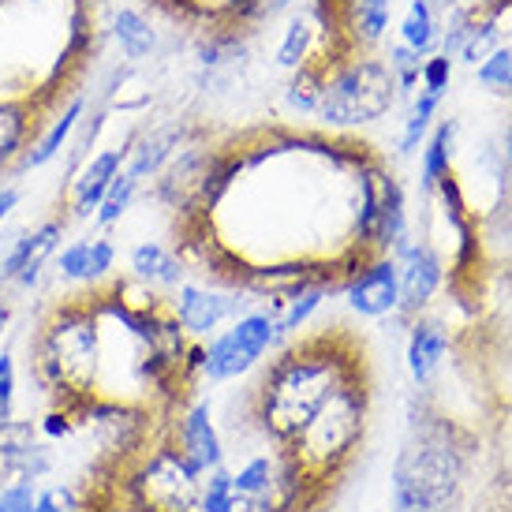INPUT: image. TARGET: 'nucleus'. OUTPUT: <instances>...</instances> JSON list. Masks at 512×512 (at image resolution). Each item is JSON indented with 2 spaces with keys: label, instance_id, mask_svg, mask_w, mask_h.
Listing matches in <instances>:
<instances>
[{
  "label": "nucleus",
  "instance_id": "obj_1",
  "mask_svg": "<svg viewBox=\"0 0 512 512\" xmlns=\"http://www.w3.org/2000/svg\"><path fill=\"white\" fill-rule=\"evenodd\" d=\"M101 314L98 296L60 299L42 318L30 344V367L42 389L57 397L60 408H75L94 397V374L101 359Z\"/></svg>",
  "mask_w": 512,
  "mask_h": 512
},
{
  "label": "nucleus",
  "instance_id": "obj_2",
  "mask_svg": "<svg viewBox=\"0 0 512 512\" xmlns=\"http://www.w3.org/2000/svg\"><path fill=\"white\" fill-rule=\"evenodd\" d=\"M341 385L348 382L337 359L288 352L262 382V423L281 441H296Z\"/></svg>",
  "mask_w": 512,
  "mask_h": 512
},
{
  "label": "nucleus",
  "instance_id": "obj_3",
  "mask_svg": "<svg viewBox=\"0 0 512 512\" xmlns=\"http://www.w3.org/2000/svg\"><path fill=\"white\" fill-rule=\"evenodd\" d=\"M397 79L382 60H352L348 68L326 79V94L318 101V116L326 124H370L393 109Z\"/></svg>",
  "mask_w": 512,
  "mask_h": 512
},
{
  "label": "nucleus",
  "instance_id": "obj_4",
  "mask_svg": "<svg viewBox=\"0 0 512 512\" xmlns=\"http://www.w3.org/2000/svg\"><path fill=\"white\" fill-rule=\"evenodd\" d=\"M131 494L150 512H195L199 509V471L176 453V445H157L128 471Z\"/></svg>",
  "mask_w": 512,
  "mask_h": 512
},
{
  "label": "nucleus",
  "instance_id": "obj_5",
  "mask_svg": "<svg viewBox=\"0 0 512 512\" xmlns=\"http://www.w3.org/2000/svg\"><path fill=\"white\" fill-rule=\"evenodd\" d=\"M460 479L445 445H412L397 464V512H441Z\"/></svg>",
  "mask_w": 512,
  "mask_h": 512
},
{
  "label": "nucleus",
  "instance_id": "obj_6",
  "mask_svg": "<svg viewBox=\"0 0 512 512\" xmlns=\"http://www.w3.org/2000/svg\"><path fill=\"white\" fill-rule=\"evenodd\" d=\"M277 329H273L270 314H247L232 329H225L202 356V374L210 382H228L240 378L243 370H251L262 359V352L273 344Z\"/></svg>",
  "mask_w": 512,
  "mask_h": 512
},
{
  "label": "nucleus",
  "instance_id": "obj_7",
  "mask_svg": "<svg viewBox=\"0 0 512 512\" xmlns=\"http://www.w3.org/2000/svg\"><path fill=\"white\" fill-rule=\"evenodd\" d=\"M34 434L38 430L30 419L0 423V486L12 479H42L45 471L53 468V456Z\"/></svg>",
  "mask_w": 512,
  "mask_h": 512
},
{
  "label": "nucleus",
  "instance_id": "obj_8",
  "mask_svg": "<svg viewBox=\"0 0 512 512\" xmlns=\"http://www.w3.org/2000/svg\"><path fill=\"white\" fill-rule=\"evenodd\" d=\"M124 161H128V150H101L98 157H90L79 176H75L72 184H68V210H64V221H86V217H94V210L101 206L105 199V191L113 184L120 169H124Z\"/></svg>",
  "mask_w": 512,
  "mask_h": 512
},
{
  "label": "nucleus",
  "instance_id": "obj_9",
  "mask_svg": "<svg viewBox=\"0 0 512 512\" xmlns=\"http://www.w3.org/2000/svg\"><path fill=\"white\" fill-rule=\"evenodd\" d=\"M348 303L363 318H382L400 307V270L393 258H374L348 281Z\"/></svg>",
  "mask_w": 512,
  "mask_h": 512
},
{
  "label": "nucleus",
  "instance_id": "obj_10",
  "mask_svg": "<svg viewBox=\"0 0 512 512\" xmlns=\"http://www.w3.org/2000/svg\"><path fill=\"white\" fill-rule=\"evenodd\" d=\"M176 453L184 456L191 468L199 471H214L221 464V438H217L214 423H210V408L206 404H195L180 415L176 423Z\"/></svg>",
  "mask_w": 512,
  "mask_h": 512
},
{
  "label": "nucleus",
  "instance_id": "obj_11",
  "mask_svg": "<svg viewBox=\"0 0 512 512\" xmlns=\"http://www.w3.org/2000/svg\"><path fill=\"white\" fill-rule=\"evenodd\" d=\"M176 318L180 326L191 333V337H206L210 329H217L225 318L240 311V303L232 296H217V292H206V288L195 285H180V296H176Z\"/></svg>",
  "mask_w": 512,
  "mask_h": 512
},
{
  "label": "nucleus",
  "instance_id": "obj_12",
  "mask_svg": "<svg viewBox=\"0 0 512 512\" xmlns=\"http://www.w3.org/2000/svg\"><path fill=\"white\" fill-rule=\"evenodd\" d=\"M404 262H400V307L404 311H419L423 303H430V296L438 292L441 285V258L430 251V247H404L400 251Z\"/></svg>",
  "mask_w": 512,
  "mask_h": 512
},
{
  "label": "nucleus",
  "instance_id": "obj_13",
  "mask_svg": "<svg viewBox=\"0 0 512 512\" xmlns=\"http://www.w3.org/2000/svg\"><path fill=\"white\" fill-rule=\"evenodd\" d=\"M83 109H86V98L79 94V98H75L72 105H68V109H64V113H60L49 128H45L42 139L30 146L27 157L19 161V169H15V172H34V169H42V165H49V161L64 150V143L72 139V131L79 128V116H83Z\"/></svg>",
  "mask_w": 512,
  "mask_h": 512
},
{
  "label": "nucleus",
  "instance_id": "obj_14",
  "mask_svg": "<svg viewBox=\"0 0 512 512\" xmlns=\"http://www.w3.org/2000/svg\"><path fill=\"white\" fill-rule=\"evenodd\" d=\"M131 273L139 281H150V285L176 288L184 281V262H180V255H172L169 247H161V243H139L131 251Z\"/></svg>",
  "mask_w": 512,
  "mask_h": 512
},
{
  "label": "nucleus",
  "instance_id": "obj_15",
  "mask_svg": "<svg viewBox=\"0 0 512 512\" xmlns=\"http://www.w3.org/2000/svg\"><path fill=\"white\" fill-rule=\"evenodd\" d=\"M180 150V128H169V131H150L146 139H139L131 154V165H128V176H135L139 184H143L146 176H157V172L169 165L172 157Z\"/></svg>",
  "mask_w": 512,
  "mask_h": 512
},
{
  "label": "nucleus",
  "instance_id": "obj_16",
  "mask_svg": "<svg viewBox=\"0 0 512 512\" xmlns=\"http://www.w3.org/2000/svg\"><path fill=\"white\" fill-rule=\"evenodd\" d=\"M64 228H68V221H64V217H49V221H42L38 228H30V255H27V262H23L19 277H15V285H19V288H34V285H38V277H42L45 262L57 255Z\"/></svg>",
  "mask_w": 512,
  "mask_h": 512
},
{
  "label": "nucleus",
  "instance_id": "obj_17",
  "mask_svg": "<svg viewBox=\"0 0 512 512\" xmlns=\"http://www.w3.org/2000/svg\"><path fill=\"white\" fill-rule=\"evenodd\" d=\"M113 38L128 60H146L157 49V30L139 8H120L113 15Z\"/></svg>",
  "mask_w": 512,
  "mask_h": 512
},
{
  "label": "nucleus",
  "instance_id": "obj_18",
  "mask_svg": "<svg viewBox=\"0 0 512 512\" xmlns=\"http://www.w3.org/2000/svg\"><path fill=\"white\" fill-rule=\"evenodd\" d=\"M445 329L434 322H415L412 341H408V370L415 382H427L430 374L438 370L441 356H445Z\"/></svg>",
  "mask_w": 512,
  "mask_h": 512
},
{
  "label": "nucleus",
  "instance_id": "obj_19",
  "mask_svg": "<svg viewBox=\"0 0 512 512\" xmlns=\"http://www.w3.org/2000/svg\"><path fill=\"white\" fill-rule=\"evenodd\" d=\"M79 512H150L143 501L131 494L128 475L120 479V471L98 483L86 498H79Z\"/></svg>",
  "mask_w": 512,
  "mask_h": 512
},
{
  "label": "nucleus",
  "instance_id": "obj_20",
  "mask_svg": "<svg viewBox=\"0 0 512 512\" xmlns=\"http://www.w3.org/2000/svg\"><path fill=\"white\" fill-rule=\"evenodd\" d=\"M400 42L415 49L419 57H427L434 42H438V23H434V8H430V0H412V8L404 15V23H400Z\"/></svg>",
  "mask_w": 512,
  "mask_h": 512
},
{
  "label": "nucleus",
  "instance_id": "obj_21",
  "mask_svg": "<svg viewBox=\"0 0 512 512\" xmlns=\"http://www.w3.org/2000/svg\"><path fill=\"white\" fill-rule=\"evenodd\" d=\"M326 68L322 64H299L288 83V105L299 113H318V101L326 94Z\"/></svg>",
  "mask_w": 512,
  "mask_h": 512
},
{
  "label": "nucleus",
  "instance_id": "obj_22",
  "mask_svg": "<svg viewBox=\"0 0 512 512\" xmlns=\"http://www.w3.org/2000/svg\"><path fill=\"white\" fill-rule=\"evenodd\" d=\"M453 135H456V124L445 120V124L434 128L427 150H423V187H427V191H434L441 176L449 172V161H453Z\"/></svg>",
  "mask_w": 512,
  "mask_h": 512
},
{
  "label": "nucleus",
  "instance_id": "obj_23",
  "mask_svg": "<svg viewBox=\"0 0 512 512\" xmlns=\"http://www.w3.org/2000/svg\"><path fill=\"white\" fill-rule=\"evenodd\" d=\"M329 288L333 285H307V288H299L296 296H288L285 314L273 318V329H277V333H296V329H303L307 326V318L322 307V299H326Z\"/></svg>",
  "mask_w": 512,
  "mask_h": 512
},
{
  "label": "nucleus",
  "instance_id": "obj_24",
  "mask_svg": "<svg viewBox=\"0 0 512 512\" xmlns=\"http://www.w3.org/2000/svg\"><path fill=\"white\" fill-rule=\"evenodd\" d=\"M445 94H434V90H419V98L412 105V116H408V124H404V135H400V154H415L419 143H423V135L430 131V120L438 113V105Z\"/></svg>",
  "mask_w": 512,
  "mask_h": 512
},
{
  "label": "nucleus",
  "instance_id": "obj_25",
  "mask_svg": "<svg viewBox=\"0 0 512 512\" xmlns=\"http://www.w3.org/2000/svg\"><path fill=\"white\" fill-rule=\"evenodd\" d=\"M389 15H393V0H352V23L367 45H374L385 34Z\"/></svg>",
  "mask_w": 512,
  "mask_h": 512
},
{
  "label": "nucleus",
  "instance_id": "obj_26",
  "mask_svg": "<svg viewBox=\"0 0 512 512\" xmlns=\"http://www.w3.org/2000/svg\"><path fill=\"white\" fill-rule=\"evenodd\" d=\"M135 191H139V180H135V176H128V172H120L113 184H109V191H105L101 206L94 210V221H98L101 228L116 225L120 217L128 214V206H131V199H135Z\"/></svg>",
  "mask_w": 512,
  "mask_h": 512
},
{
  "label": "nucleus",
  "instance_id": "obj_27",
  "mask_svg": "<svg viewBox=\"0 0 512 512\" xmlns=\"http://www.w3.org/2000/svg\"><path fill=\"white\" fill-rule=\"evenodd\" d=\"M311 45H314V30L307 27L303 19H296V23L285 30V42H281V49H277V64L288 68V72H296L299 64L311 60Z\"/></svg>",
  "mask_w": 512,
  "mask_h": 512
},
{
  "label": "nucleus",
  "instance_id": "obj_28",
  "mask_svg": "<svg viewBox=\"0 0 512 512\" xmlns=\"http://www.w3.org/2000/svg\"><path fill=\"white\" fill-rule=\"evenodd\" d=\"M389 72H393L400 90L412 94L415 86H419V79H423V57H419L415 49H408L404 42L393 45V49H389Z\"/></svg>",
  "mask_w": 512,
  "mask_h": 512
},
{
  "label": "nucleus",
  "instance_id": "obj_29",
  "mask_svg": "<svg viewBox=\"0 0 512 512\" xmlns=\"http://www.w3.org/2000/svg\"><path fill=\"white\" fill-rule=\"evenodd\" d=\"M232 483H236V490L247 494V498H262V494H270V483H273L270 460H266V456H255L240 475H232Z\"/></svg>",
  "mask_w": 512,
  "mask_h": 512
},
{
  "label": "nucleus",
  "instance_id": "obj_30",
  "mask_svg": "<svg viewBox=\"0 0 512 512\" xmlns=\"http://www.w3.org/2000/svg\"><path fill=\"white\" fill-rule=\"evenodd\" d=\"M38 505V479H12L0 486V512H34Z\"/></svg>",
  "mask_w": 512,
  "mask_h": 512
},
{
  "label": "nucleus",
  "instance_id": "obj_31",
  "mask_svg": "<svg viewBox=\"0 0 512 512\" xmlns=\"http://www.w3.org/2000/svg\"><path fill=\"white\" fill-rule=\"evenodd\" d=\"M113 262H116L113 240H105V236L90 240V258H86V285H101V281L109 277V270H113Z\"/></svg>",
  "mask_w": 512,
  "mask_h": 512
},
{
  "label": "nucleus",
  "instance_id": "obj_32",
  "mask_svg": "<svg viewBox=\"0 0 512 512\" xmlns=\"http://www.w3.org/2000/svg\"><path fill=\"white\" fill-rule=\"evenodd\" d=\"M479 83L509 90V83H512V49H494V53L479 64Z\"/></svg>",
  "mask_w": 512,
  "mask_h": 512
},
{
  "label": "nucleus",
  "instance_id": "obj_33",
  "mask_svg": "<svg viewBox=\"0 0 512 512\" xmlns=\"http://www.w3.org/2000/svg\"><path fill=\"white\" fill-rule=\"evenodd\" d=\"M86 258H90V240H75L57 255V273L64 281H83L86 285Z\"/></svg>",
  "mask_w": 512,
  "mask_h": 512
},
{
  "label": "nucleus",
  "instance_id": "obj_34",
  "mask_svg": "<svg viewBox=\"0 0 512 512\" xmlns=\"http://www.w3.org/2000/svg\"><path fill=\"white\" fill-rule=\"evenodd\" d=\"M449 79H453V57L449 53H438V57L423 60V90H434V94H445L449 90Z\"/></svg>",
  "mask_w": 512,
  "mask_h": 512
},
{
  "label": "nucleus",
  "instance_id": "obj_35",
  "mask_svg": "<svg viewBox=\"0 0 512 512\" xmlns=\"http://www.w3.org/2000/svg\"><path fill=\"white\" fill-rule=\"evenodd\" d=\"M34 512H79V498L68 486H45V490H38Z\"/></svg>",
  "mask_w": 512,
  "mask_h": 512
},
{
  "label": "nucleus",
  "instance_id": "obj_36",
  "mask_svg": "<svg viewBox=\"0 0 512 512\" xmlns=\"http://www.w3.org/2000/svg\"><path fill=\"white\" fill-rule=\"evenodd\" d=\"M12 404H15V363L4 352L0 356V423L12 419Z\"/></svg>",
  "mask_w": 512,
  "mask_h": 512
},
{
  "label": "nucleus",
  "instance_id": "obj_37",
  "mask_svg": "<svg viewBox=\"0 0 512 512\" xmlns=\"http://www.w3.org/2000/svg\"><path fill=\"white\" fill-rule=\"evenodd\" d=\"M19 199H23V191L15 184H8V187H0V225L8 221V214H12L15 206H19Z\"/></svg>",
  "mask_w": 512,
  "mask_h": 512
},
{
  "label": "nucleus",
  "instance_id": "obj_38",
  "mask_svg": "<svg viewBox=\"0 0 512 512\" xmlns=\"http://www.w3.org/2000/svg\"><path fill=\"white\" fill-rule=\"evenodd\" d=\"M8 322H12V303L0 296V337H4V329H8Z\"/></svg>",
  "mask_w": 512,
  "mask_h": 512
},
{
  "label": "nucleus",
  "instance_id": "obj_39",
  "mask_svg": "<svg viewBox=\"0 0 512 512\" xmlns=\"http://www.w3.org/2000/svg\"><path fill=\"white\" fill-rule=\"evenodd\" d=\"M509 161H512V124H509Z\"/></svg>",
  "mask_w": 512,
  "mask_h": 512
},
{
  "label": "nucleus",
  "instance_id": "obj_40",
  "mask_svg": "<svg viewBox=\"0 0 512 512\" xmlns=\"http://www.w3.org/2000/svg\"><path fill=\"white\" fill-rule=\"evenodd\" d=\"M505 94H509V98H512V83H509V90H505Z\"/></svg>",
  "mask_w": 512,
  "mask_h": 512
}]
</instances>
